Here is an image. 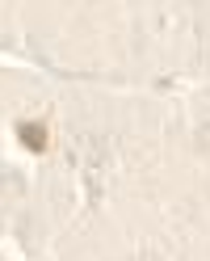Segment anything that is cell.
<instances>
[{
    "label": "cell",
    "mask_w": 210,
    "mask_h": 261,
    "mask_svg": "<svg viewBox=\"0 0 210 261\" xmlns=\"http://www.w3.org/2000/svg\"><path fill=\"white\" fill-rule=\"evenodd\" d=\"M17 139L25 143L29 152H46V126L42 122H21L17 126Z\"/></svg>",
    "instance_id": "cell-1"
}]
</instances>
